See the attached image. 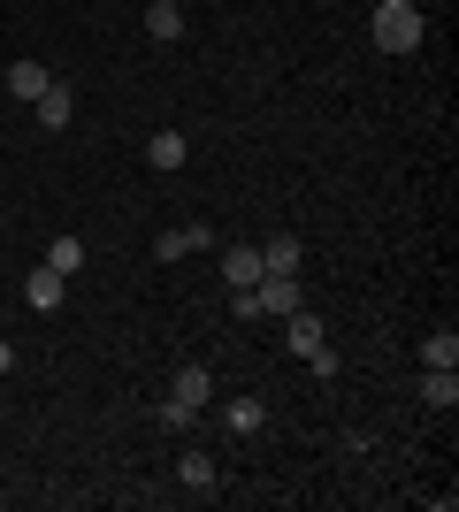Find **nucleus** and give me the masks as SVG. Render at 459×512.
Returning <instances> with one entry per match:
<instances>
[{
  "label": "nucleus",
  "instance_id": "nucleus-7",
  "mask_svg": "<svg viewBox=\"0 0 459 512\" xmlns=\"http://www.w3.org/2000/svg\"><path fill=\"white\" fill-rule=\"evenodd\" d=\"M31 107H39V130H69V115H77V92H69L62 77H54V85H46Z\"/></svg>",
  "mask_w": 459,
  "mask_h": 512
},
{
  "label": "nucleus",
  "instance_id": "nucleus-15",
  "mask_svg": "<svg viewBox=\"0 0 459 512\" xmlns=\"http://www.w3.org/2000/svg\"><path fill=\"white\" fill-rule=\"evenodd\" d=\"M46 268H54V276H77V268H85V245H77V237H54V245H46Z\"/></svg>",
  "mask_w": 459,
  "mask_h": 512
},
{
  "label": "nucleus",
  "instance_id": "nucleus-4",
  "mask_svg": "<svg viewBox=\"0 0 459 512\" xmlns=\"http://www.w3.org/2000/svg\"><path fill=\"white\" fill-rule=\"evenodd\" d=\"M261 276H268V268H261V245H230V253H222V283H230V291H253Z\"/></svg>",
  "mask_w": 459,
  "mask_h": 512
},
{
  "label": "nucleus",
  "instance_id": "nucleus-5",
  "mask_svg": "<svg viewBox=\"0 0 459 512\" xmlns=\"http://www.w3.org/2000/svg\"><path fill=\"white\" fill-rule=\"evenodd\" d=\"M299 306V276H261L253 283V314H291Z\"/></svg>",
  "mask_w": 459,
  "mask_h": 512
},
{
  "label": "nucleus",
  "instance_id": "nucleus-18",
  "mask_svg": "<svg viewBox=\"0 0 459 512\" xmlns=\"http://www.w3.org/2000/svg\"><path fill=\"white\" fill-rule=\"evenodd\" d=\"M0 367H16V352H8V344H0Z\"/></svg>",
  "mask_w": 459,
  "mask_h": 512
},
{
  "label": "nucleus",
  "instance_id": "nucleus-17",
  "mask_svg": "<svg viewBox=\"0 0 459 512\" xmlns=\"http://www.w3.org/2000/svg\"><path fill=\"white\" fill-rule=\"evenodd\" d=\"M184 490H215V459H207V451H184Z\"/></svg>",
  "mask_w": 459,
  "mask_h": 512
},
{
  "label": "nucleus",
  "instance_id": "nucleus-10",
  "mask_svg": "<svg viewBox=\"0 0 459 512\" xmlns=\"http://www.w3.org/2000/svg\"><path fill=\"white\" fill-rule=\"evenodd\" d=\"M46 85H54V69H46V62H16V69H8V100H39Z\"/></svg>",
  "mask_w": 459,
  "mask_h": 512
},
{
  "label": "nucleus",
  "instance_id": "nucleus-6",
  "mask_svg": "<svg viewBox=\"0 0 459 512\" xmlns=\"http://www.w3.org/2000/svg\"><path fill=\"white\" fill-rule=\"evenodd\" d=\"M207 398H215V375H207V367H176V390H169V406L199 413Z\"/></svg>",
  "mask_w": 459,
  "mask_h": 512
},
{
  "label": "nucleus",
  "instance_id": "nucleus-9",
  "mask_svg": "<svg viewBox=\"0 0 459 512\" xmlns=\"http://www.w3.org/2000/svg\"><path fill=\"white\" fill-rule=\"evenodd\" d=\"M184 153H192L184 130H153V138H146V161H153V169H184Z\"/></svg>",
  "mask_w": 459,
  "mask_h": 512
},
{
  "label": "nucleus",
  "instance_id": "nucleus-12",
  "mask_svg": "<svg viewBox=\"0 0 459 512\" xmlns=\"http://www.w3.org/2000/svg\"><path fill=\"white\" fill-rule=\"evenodd\" d=\"M421 398H429L437 413H452L459 406V375H452V367H429V375H421Z\"/></svg>",
  "mask_w": 459,
  "mask_h": 512
},
{
  "label": "nucleus",
  "instance_id": "nucleus-16",
  "mask_svg": "<svg viewBox=\"0 0 459 512\" xmlns=\"http://www.w3.org/2000/svg\"><path fill=\"white\" fill-rule=\"evenodd\" d=\"M421 367H459V337H452V329L421 337Z\"/></svg>",
  "mask_w": 459,
  "mask_h": 512
},
{
  "label": "nucleus",
  "instance_id": "nucleus-14",
  "mask_svg": "<svg viewBox=\"0 0 459 512\" xmlns=\"http://www.w3.org/2000/svg\"><path fill=\"white\" fill-rule=\"evenodd\" d=\"M261 268H268V276H299V237H268Z\"/></svg>",
  "mask_w": 459,
  "mask_h": 512
},
{
  "label": "nucleus",
  "instance_id": "nucleus-13",
  "mask_svg": "<svg viewBox=\"0 0 459 512\" xmlns=\"http://www.w3.org/2000/svg\"><path fill=\"white\" fill-rule=\"evenodd\" d=\"M222 421H230V436H261L268 413H261V398H230V406H222Z\"/></svg>",
  "mask_w": 459,
  "mask_h": 512
},
{
  "label": "nucleus",
  "instance_id": "nucleus-1",
  "mask_svg": "<svg viewBox=\"0 0 459 512\" xmlns=\"http://www.w3.org/2000/svg\"><path fill=\"white\" fill-rule=\"evenodd\" d=\"M375 46H383V54H414L421 46V8L414 0H375Z\"/></svg>",
  "mask_w": 459,
  "mask_h": 512
},
{
  "label": "nucleus",
  "instance_id": "nucleus-11",
  "mask_svg": "<svg viewBox=\"0 0 459 512\" xmlns=\"http://www.w3.org/2000/svg\"><path fill=\"white\" fill-rule=\"evenodd\" d=\"M146 39H161V46L184 39V8H176V0H153L146 8Z\"/></svg>",
  "mask_w": 459,
  "mask_h": 512
},
{
  "label": "nucleus",
  "instance_id": "nucleus-2",
  "mask_svg": "<svg viewBox=\"0 0 459 512\" xmlns=\"http://www.w3.org/2000/svg\"><path fill=\"white\" fill-rule=\"evenodd\" d=\"M284 337H291V352H299L314 375H337V352H329V337H322V321L306 314V306H291L284 314Z\"/></svg>",
  "mask_w": 459,
  "mask_h": 512
},
{
  "label": "nucleus",
  "instance_id": "nucleus-3",
  "mask_svg": "<svg viewBox=\"0 0 459 512\" xmlns=\"http://www.w3.org/2000/svg\"><path fill=\"white\" fill-rule=\"evenodd\" d=\"M199 245H215V230H207V222H176V230L153 237V260H184V253H199Z\"/></svg>",
  "mask_w": 459,
  "mask_h": 512
},
{
  "label": "nucleus",
  "instance_id": "nucleus-8",
  "mask_svg": "<svg viewBox=\"0 0 459 512\" xmlns=\"http://www.w3.org/2000/svg\"><path fill=\"white\" fill-rule=\"evenodd\" d=\"M62 291H69V276H54L46 260H39V268H31V283H23V299L39 306V314H54V306H62Z\"/></svg>",
  "mask_w": 459,
  "mask_h": 512
}]
</instances>
